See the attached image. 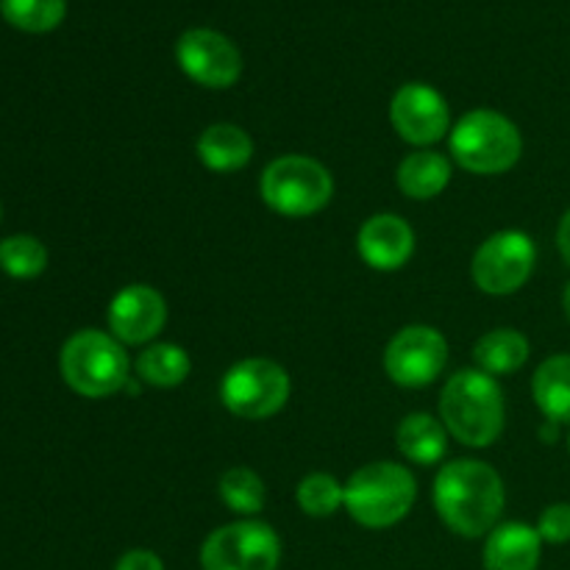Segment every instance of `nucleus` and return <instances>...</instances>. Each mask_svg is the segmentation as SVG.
<instances>
[{
  "instance_id": "f257e3e1",
  "label": "nucleus",
  "mask_w": 570,
  "mask_h": 570,
  "mask_svg": "<svg viewBox=\"0 0 570 570\" xmlns=\"http://www.w3.org/2000/svg\"><path fill=\"white\" fill-rule=\"evenodd\" d=\"M434 507L451 532L482 538L504 510V482L488 462L456 460L434 479Z\"/></svg>"
},
{
  "instance_id": "f03ea898",
  "label": "nucleus",
  "mask_w": 570,
  "mask_h": 570,
  "mask_svg": "<svg viewBox=\"0 0 570 570\" xmlns=\"http://www.w3.org/2000/svg\"><path fill=\"white\" fill-rule=\"evenodd\" d=\"M445 429L471 449L493 445L504 432V395L499 382L484 371H460L445 382L440 395Z\"/></svg>"
},
{
  "instance_id": "7ed1b4c3",
  "label": "nucleus",
  "mask_w": 570,
  "mask_h": 570,
  "mask_svg": "<svg viewBox=\"0 0 570 570\" xmlns=\"http://www.w3.org/2000/svg\"><path fill=\"white\" fill-rule=\"evenodd\" d=\"M415 499V476L395 462H371L345 482V510L367 529H387L404 521Z\"/></svg>"
},
{
  "instance_id": "20e7f679",
  "label": "nucleus",
  "mask_w": 570,
  "mask_h": 570,
  "mask_svg": "<svg viewBox=\"0 0 570 570\" xmlns=\"http://www.w3.org/2000/svg\"><path fill=\"white\" fill-rule=\"evenodd\" d=\"M59 367L70 390L83 399H106L128 384V354L111 334L98 328L76 332L65 343Z\"/></svg>"
},
{
  "instance_id": "39448f33",
  "label": "nucleus",
  "mask_w": 570,
  "mask_h": 570,
  "mask_svg": "<svg viewBox=\"0 0 570 570\" xmlns=\"http://www.w3.org/2000/svg\"><path fill=\"white\" fill-rule=\"evenodd\" d=\"M523 139L510 117L493 109H473L451 131V154L479 176L504 173L521 159Z\"/></svg>"
},
{
  "instance_id": "423d86ee",
  "label": "nucleus",
  "mask_w": 570,
  "mask_h": 570,
  "mask_svg": "<svg viewBox=\"0 0 570 570\" xmlns=\"http://www.w3.org/2000/svg\"><path fill=\"white\" fill-rule=\"evenodd\" d=\"M262 200L284 217H309L334 195V178L309 156H282L265 167L259 181Z\"/></svg>"
},
{
  "instance_id": "0eeeda50",
  "label": "nucleus",
  "mask_w": 570,
  "mask_h": 570,
  "mask_svg": "<svg viewBox=\"0 0 570 570\" xmlns=\"http://www.w3.org/2000/svg\"><path fill=\"white\" fill-rule=\"evenodd\" d=\"M220 399L232 415L265 421L282 412L289 399V376L273 360H243L223 376Z\"/></svg>"
},
{
  "instance_id": "6e6552de",
  "label": "nucleus",
  "mask_w": 570,
  "mask_h": 570,
  "mask_svg": "<svg viewBox=\"0 0 570 570\" xmlns=\"http://www.w3.org/2000/svg\"><path fill=\"white\" fill-rule=\"evenodd\" d=\"M282 540L262 521H237L215 529L200 549L204 570H276Z\"/></svg>"
},
{
  "instance_id": "1a4fd4ad",
  "label": "nucleus",
  "mask_w": 570,
  "mask_h": 570,
  "mask_svg": "<svg viewBox=\"0 0 570 570\" xmlns=\"http://www.w3.org/2000/svg\"><path fill=\"white\" fill-rule=\"evenodd\" d=\"M538 250L523 232H499L473 256V282L488 295H512L529 282Z\"/></svg>"
},
{
  "instance_id": "9d476101",
  "label": "nucleus",
  "mask_w": 570,
  "mask_h": 570,
  "mask_svg": "<svg viewBox=\"0 0 570 570\" xmlns=\"http://www.w3.org/2000/svg\"><path fill=\"white\" fill-rule=\"evenodd\" d=\"M176 61L195 83L226 89L243 76V53L237 45L212 28H187L176 42Z\"/></svg>"
},
{
  "instance_id": "9b49d317",
  "label": "nucleus",
  "mask_w": 570,
  "mask_h": 570,
  "mask_svg": "<svg viewBox=\"0 0 570 570\" xmlns=\"http://www.w3.org/2000/svg\"><path fill=\"white\" fill-rule=\"evenodd\" d=\"M449 343L432 326H406L384 351V371L401 387H426L443 373Z\"/></svg>"
},
{
  "instance_id": "f8f14e48",
  "label": "nucleus",
  "mask_w": 570,
  "mask_h": 570,
  "mask_svg": "<svg viewBox=\"0 0 570 570\" xmlns=\"http://www.w3.org/2000/svg\"><path fill=\"white\" fill-rule=\"evenodd\" d=\"M390 120L406 142L432 145L449 131V104L434 87L412 81L390 100Z\"/></svg>"
},
{
  "instance_id": "ddd939ff",
  "label": "nucleus",
  "mask_w": 570,
  "mask_h": 570,
  "mask_svg": "<svg viewBox=\"0 0 570 570\" xmlns=\"http://www.w3.org/2000/svg\"><path fill=\"white\" fill-rule=\"evenodd\" d=\"M111 337L128 345H142L161 332L167 321L165 298L148 284L120 289L109 304Z\"/></svg>"
},
{
  "instance_id": "4468645a",
  "label": "nucleus",
  "mask_w": 570,
  "mask_h": 570,
  "mask_svg": "<svg viewBox=\"0 0 570 570\" xmlns=\"http://www.w3.org/2000/svg\"><path fill=\"white\" fill-rule=\"evenodd\" d=\"M360 256L373 271H399L415 250V234L399 215H373L360 228Z\"/></svg>"
},
{
  "instance_id": "2eb2a0df",
  "label": "nucleus",
  "mask_w": 570,
  "mask_h": 570,
  "mask_svg": "<svg viewBox=\"0 0 570 570\" xmlns=\"http://www.w3.org/2000/svg\"><path fill=\"white\" fill-rule=\"evenodd\" d=\"M540 549L543 540L538 529L518 521L501 523L484 546V570H538Z\"/></svg>"
},
{
  "instance_id": "dca6fc26",
  "label": "nucleus",
  "mask_w": 570,
  "mask_h": 570,
  "mask_svg": "<svg viewBox=\"0 0 570 570\" xmlns=\"http://www.w3.org/2000/svg\"><path fill=\"white\" fill-rule=\"evenodd\" d=\"M198 159L215 173H234L245 167L254 156V142L248 134L232 122H215L198 137Z\"/></svg>"
},
{
  "instance_id": "f3484780",
  "label": "nucleus",
  "mask_w": 570,
  "mask_h": 570,
  "mask_svg": "<svg viewBox=\"0 0 570 570\" xmlns=\"http://www.w3.org/2000/svg\"><path fill=\"white\" fill-rule=\"evenodd\" d=\"M395 181H399L401 193L406 198L429 200L449 187L451 165L438 150H417V154H410L401 161Z\"/></svg>"
},
{
  "instance_id": "a211bd4d",
  "label": "nucleus",
  "mask_w": 570,
  "mask_h": 570,
  "mask_svg": "<svg viewBox=\"0 0 570 570\" xmlns=\"http://www.w3.org/2000/svg\"><path fill=\"white\" fill-rule=\"evenodd\" d=\"M534 401L551 423H570V356H549L532 382Z\"/></svg>"
},
{
  "instance_id": "6ab92c4d",
  "label": "nucleus",
  "mask_w": 570,
  "mask_h": 570,
  "mask_svg": "<svg viewBox=\"0 0 570 570\" xmlns=\"http://www.w3.org/2000/svg\"><path fill=\"white\" fill-rule=\"evenodd\" d=\"M473 360H476L479 371L490 373V376H507L527 365L529 340L515 328H495L479 340L473 348Z\"/></svg>"
},
{
  "instance_id": "aec40b11",
  "label": "nucleus",
  "mask_w": 570,
  "mask_h": 570,
  "mask_svg": "<svg viewBox=\"0 0 570 570\" xmlns=\"http://www.w3.org/2000/svg\"><path fill=\"white\" fill-rule=\"evenodd\" d=\"M395 440H399L401 454L410 462H415V465H434L445 454L443 423L434 421L426 412H412V415H406L401 421L399 432H395Z\"/></svg>"
},
{
  "instance_id": "412c9836",
  "label": "nucleus",
  "mask_w": 570,
  "mask_h": 570,
  "mask_svg": "<svg viewBox=\"0 0 570 570\" xmlns=\"http://www.w3.org/2000/svg\"><path fill=\"white\" fill-rule=\"evenodd\" d=\"M189 371H193V362L181 345L156 343L145 348L137 360L139 379L154 387H176L189 376Z\"/></svg>"
},
{
  "instance_id": "4be33fe9",
  "label": "nucleus",
  "mask_w": 570,
  "mask_h": 570,
  "mask_svg": "<svg viewBox=\"0 0 570 570\" xmlns=\"http://www.w3.org/2000/svg\"><path fill=\"white\" fill-rule=\"evenodd\" d=\"M6 22L28 33H48L65 20L67 0H0Z\"/></svg>"
},
{
  "instance_id": "5701e85b",
  "label": "nucleus",
  "mask_w": 570,
  "mask_h": 570,
  "mask_svg": "<svg viewBox=\"0 0 570 570\" xmlns=\"http://www.w3.org/2000/svg\"><path fill=\"white\" fill-rule=\"evenodd\" d=\"M220 499L237 515H256L265 507V482L250 468H228L220 476Z\"/></svg>"
},
{
  "instance_id": "b1692460",
  "label": "nucleus",
  "mask_w": 570,
  "mask_h": 570,
  "mask_svg": "<svg viewBox=\"0 0 570 570\" xmlns=\"http://www.w3.org/2000/svg\"><path fill=\"white\" fill-rule=\"evenodd\" d=\"M0 267L11 278H37L48 267V248L31 234H14L0 243Z\"/></svg>"
},
{
  "instance_id": "393cba45",
  "label": "nucleus",
  "mask_w": 570,
  "mask_h": 570,
  "mask_svg": "<svg viewBox=\"0 0 570 570\" xmlns=\"http://www.w3.org/2000/svg\"><path fill=\"white\" fill-rule=\"evenodd\" d=\"M298 507L312 518H328L345 507V484L328 473H312L298 484Z\"/></svg>"
},
{
  "instance_id": "a878e982",
  "label": "nucleus",
  "mask_w": 570,
  "mask_h": 570,
  "mask_svg": "<svg viewBox=\"0 0 570 570\" xmlns=\"http://www.w3.org/2000/svg\"><path fill=\"white\" fill-rule=\"evenodd\" d=\"M538 534L546 543H570V504L546 507L538 521Z\"/></svg>"
},
{
  "instance_id": "bb28decb",
  "label": "nucleus",
  "mask_w": 570,
  "mask_h": 570,
  "mask_svg": "<svg viewBox=\"0 0 570 570\" xmlns=\"http://www.w3.org/2000/svg\"><path fill=\"white\" fill-rule=\"evenodd\" d=\"M115 570H165V566H161V560L154 554V551L134 549L120 557V562H117Z\"/></svg>"
},
{
  "instance_id": "cd10ccee",
  "label": "nucleus",
  "mask_w": 570,
  "mask_h": 570,
  "mask_svg": "<svg viewBox=\"0 0 570 570\" xmlns=\"http://www.w3.org/2000/svg\"><path fill=\"white\" fill-rule=\"evenodd\" d=\"M557 245H560L562 259L570 265V209L566 212V217L560 220V228H557Z\"/></svg>"
},
{
  "instance_id": "c85d7f7f",
  "label": "nucleus",
  "mask_w": 570,
  "mask_h": 570,
  "mask_svg": "<svg viewBox=\"0 0 570 570\" xmlns=\"http://www.w3.org/2000/svg\"><path fill=\"white\" fill-rule=\"evenodd\" d=\"M562 306H566V315H568V321H570V284L566 287V295H562Z\"/></svg>"
},
{
  "instance_id": "c756f323",
  "label": "nucleus",
  "mask_w": 570,
  "mask_h": 570,
  "mask_svg": "<svg viewBox=\"0 0 570 570\" xmlns=\"http://www.w3.org/2000/svg\"><path fill=\"white\" fill-rule=\"evenodd\" d=\"M0 217H3V209H0Z\"/></svg>"
},
{
  "instance_id": "7c9ffc66",
  "label": "nucleus",
  "mask_w": 570,
  "mask_h": 570,
  "mask_svg": "<svg viewBox=\"0 0 570 570\" xmlns=\"http://www.w3.org/2000/svg\"><path fill=\"white\" fill-rule=\"evenodd\" d=\"M568 449H570V438H568Z\"/></svg>"
}]
</instances>
